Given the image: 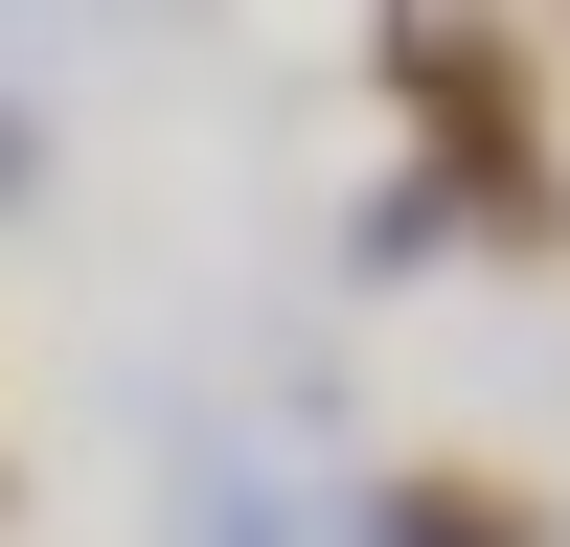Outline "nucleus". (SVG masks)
Segmentation results:
<instances>
[{"mask_svg": "<svg viewBox=\"0 0 570 547\" xmlns=\"http://www.w3.org/2000/svg\"><path fill=\"white\" fill-rule=\"evenodd\" d=\"M365 69H389V115L434 137L411 182H434L456 228H502V251H548V228H570V160H548V91H525V46H502V23H389Z\"/></svg>", "mask_w": 570, "mask_h": 547, "instance_id": "nucleus-1", "label": "nucleus"}, {"mask_svg": "<svg viewBox=\"0 0 570 547\" xmlns=\"http://www.w3.org/2000/svg\"><path fill=\"white\" fill-rule=\"evenodd\" d=\"M343 547H548V501H525V479H480V456H411V479H365V501H343Z\"/></svg>", "mask_w": 570, "mask_h": 547, "instance_id": "nucleus-2", "label": "nucleus"}, {"mask_svg": "<svg viewBox=\"0 0 570 547\" xmlns=\"http://www.w3.org/2000/svg\"><path fill=\"white\" fill-rule=\"evenodd\" d=\"M160 525H183V547H297V501H274L252 434H160Z\"/></svg>", "mask_w": 570, "mask_h": 547, "instance_id": "nucleus-3", "label": "nucleus"}, {"mask_svg": "<svg viewBox=\"0 0 570 547\" xmlns=\"http://www.w3.org/2000/svg\"><path fill=\"white\" fill-rule=\"evenodd\" d=\"M434 251H456V206H434V182L389 160V182H365V206H343V274H365V297H389V274H434Z\"/></svg>", "mask_w": 570, "mask_h": 547, "instance_id": "nucleus-4", "label": "nucleus"}, {"mask_svg": "<svg viewBox=\"0 0 570 547\" xmlns=\"http://www.w3.org/2000/svg\"><path fill=\"white\" fill-rule=\"evenodd\" d=\"M23 182H46V115H23V91H0V206H23Z\"/></svg>", "mask_w": 570, "mask_h": 547, "instance_id": "nucleus-5", "label": "nucleus"}, {"mask_svg": "<svg viewBox=\"0 0 570 547\" xmlns=\"http://www.w3.org/2000/svg\"><path fill=\"white\" fill-rule=\"evenodd\" d=\"M0 501H23V479H0Z\"/></svg>", "mask_w": 570, "mask_h": 547, "instance_id": "nucleus-6", "label": "nucleus"}]
</instances>
